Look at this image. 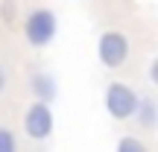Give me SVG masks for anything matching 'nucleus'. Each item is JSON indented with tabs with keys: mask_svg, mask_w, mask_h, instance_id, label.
I'll list each match as a JSON object with an SVG mask.
<instances>
[{
	"mask_svg": "<svg viewBox=\"0 0 158 152\" xmlns=\"http://www.w3.org/2000/svg\"><path fill=\"white\" fill-rule=\"evenodd\" d=\"M23 41H27L32 50H44V47H50L53 41H56L59 35V18L53 9H47V6H35V9H29V15L23 18Z\"/></svg>",
	"mask_w": 158,
	"mask_h": 152,
	"instance_id": "1",
	"label": "nucleus"
},
{
	"mask_svg": "<svg viewBox=\"0 0 158 152\" xmlns=\"http://www.w3.org/2000/svg\"><path fill=\"white\" fill-rule=\"evenodd\" d=\"M132 53V41L123 29H106L100 32V41H97V59L106 70H120L126 62H129Z\"/></svg>",
	"mask_w": 158,
	"mask_h": 152,
	"instance_id": "2",
	"label": "nucleus"
},
{
	"mask_svg": "<svg viewBox=\"0 0 158 152\" xmlns=\"http://www.w3.org/2000/svg\"><path fill=\"white\" fill-rule=\"evenodd\" d=\"M138 102H141V94H138L132 85H126V82H108L106 85L102 105H106V111H108L111 120H132Z\"/></svg>",
	"mask_w": 158,
	"mask_h": 152,
	"instance_id": "3",
	"label": "nucleus"
},
{
	"mask_svg": "<svg viewBox=\"0 0 158 152\" xmlns=\"http://www.w3.org/2000/svg\"><path fill=\"white\" fill-rule=\"evenodd\" d=\"M21 129H23V135H27L29 141H35V143L47 141V138L53 135V129H56V117H53L50 102H44V100H32L29 102L27 111H23Z\"/></svg>",
	"mask_w": 158,
	"mask_h": 152,
	"instance_id": "4",
	"label": "nucleus"
},
{
	"mask_svg": "<svg viewBox=\"0 0 158 152\" xmlns=\"http://www.w3.org/2000/svg\"><path fill=\"white\" fill-rule=\"evenodd\" d=\"M132 120L138 123V129L155 132V126H158V105H155L152 97H141V102H138V108H135V114H132Z\"/></svg>",
	"mask_w": 158,
	"mask_h": 152,
	"instance_id": "5",
	"label": "nucleus"
},
{
	"mask_svg": "<svg viewBox=\"0 0 158 152\" xmlns=\"http://www.w3.org/2000/svg\"><path fill=\"white\" fill-rule=\"evenodd\" d=\"M29 88H32L35 100H44V102H53L56 94H59L56 79H53L50 73H44V70H35V73L29 76Z\"/></svg>",
	"mask_w": 158,
	"mask_h": 152,
	"instance_id": "6",
	"label": "nucleus"
},
{
	"mask_svg": "<svg viewBox=\"0 0 158 152\" xmlns=\"http://www.w3.org/2000/svg\"><path fill=\"white\" fill-rule=\"evenodd\" d=\"M114 149L117 152H147V143H143L141 138H135V135H123Z\"/></svg>",
	"mask_w": 158,
	"mask_h": 152,
	"instance_id": "7",
	"label": "nucleus"
},
{
	"mask_svg": "<svg viewBox=\"0 0 158 152\" xmlns=\"http://www.w3.org/2000/svg\"><path fill=\"white\" fill-rule=\"evenodd\" d=\"M18 149V135L9 126H0V152H15Z\"/></svg>",
	"mask_w": 158,
	"mask_h": 152,
	"instance_id": "8",
	"label": "nucleus"
},
{
	"mask_svg": "<svg viewBox=\"0 0 158 152\" xmlns=\"http://www.w3.org/2000/svg\"><path fill=\"white\" fill-rule=\"evenodd\" d=\"M9 91V70H6V64L0 62V97Z\"/></svg>",
	"mask_w": 158,
	"mask_h": 152,
	"instance_id": "9",
	"label": "nucleus"
}]
</instances>
